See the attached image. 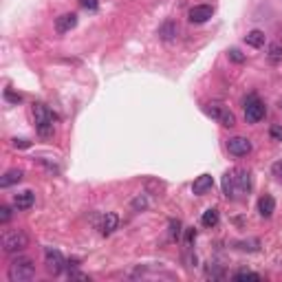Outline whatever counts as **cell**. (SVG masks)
<instances>
[{
  "label": "cell",
  "instance_id": "44dd1931",
  "mask_svg": "<svg viewBox=\"0 0 282 282\" xmlns=\"http://www.w3.org/2000/svg\"><path fill=\"white\" fill-rule=\"evenodd\" d=\"M181 220H170V238L172 240H179L181 238Z\"/></svg>",
  "mask_w": 282,
  "mask_h": 282
},
{
  "label": "cell",
  "instance_id": "cb8c5ba5",
  "mask_svg": "<svg viewBox=\"0 0 282 282\" xmlns=\"http://www.w3.org/2000/svg\"><path fill=\"white\" fill-rule=\"evenodd\" d=\"M80 4L86 11H97L99 9V0H80Z\"/></svg>",
  "mask_w": 282,
  "mask_h": 282
},
{
  "label": "cell",
  "instance_id": "52a82bcc",
  "mask_svg": "<svg viewBox=\"0 0 282 282\" xmlns=\"http://www.w3.org/2000/svg\"><path fill=\"white\" fill-rule=\"evenodd\" d=\"M205 112H207V115L212 117V119H216L220 126H225V128L236 126V117H234V112H232V110H227L225 106L209 104V106H205Z\"/></svg>",
  "mask_w": 282,
  "mask_h": 282
},
{
  "label": "cell",
  "instance_id": "d4e9b609",
  "mask_svg": "<svg viewBox=\"0 0 282 282\" xmlns=\"http://www.w3.org/2000/svg\"><path fill=\"white\" fill-rule=\"evenodd\" d=\"M9 220H11V209H9L7 205H2V207H0V223L7 225Z\"/></svg>",
  "mask_w": 282,
  "mask_h": 282
},
{
  "label": "cell",
  "instance_id": "83f0119b",
  "mask_svg": "<svg viewBox=\"0 0 282 282\" xmlns=\"http://www.w3.org/2000/svg\"><path fill=\"white\" fill-rule=\"evenodd\" d=\"M4 99H7V101H11V104H20V101H22V97H20V95H16V93H11V91H4Z\"/></svg>",
  "mask_w": 282,
  "mask_h": 282
},
{
  "label": "cell",
  "instance_id": "484cf974",
  "mask_svg": "<svg viewBox=\"0 0 282 282\" xmlns=\"http://www.w3.org/2000/svg\"><path fill=\"white\" fill-rule=\"evenodd\" d=\"M271 174L276 177V181L282 183V161H276L274 166H271Z\"/></svg>",
  "mask_w": 282,
  "mask_h": 282
},
{
  "label": "cell",
  "instance_id": "f1b7e54d",
  "mask_svg": "<svg viewBox=\"0 0 282 282\" xmlns=\"http://www.w3.org/2000/svg\"><path fill=\"white\" fill-rule=\"evenodd\" d=\"M29 146H31V141H29V139H13V148H20V150H27Z\"/></svg>",
  "mask_w": 282,
  "mask_h": 282
},
{
  "label": "cell",
  "instance_id": "e0dca14e",
  "mask_svg": "<svg viewBox=\"0 0 282 282\" xmlns=\"http://www.w3.org/2000/svg\"><path fill=\"white\" fill-rule=\"evenodd\" d=\"M245 42H247V47H254V49L265 47V31L254 29V31H249L247 35H245Z\"/></svg>",
  "mask_w": 282,
  "mask_h": 282
},
{
  "label": "cell",
  "instance_id": "2e32d148",
  "mask_svg": "<svg viewBox=\"0 0 282 282\" xmlns=\"http://www.w3.org/2000/svg\"><path fill=\"white\" fill-rule=\"evenodd\" d=\"M22 177H24V172L22 170H18V168H13V170H7L0 177V188H11V186H16V183L22 181Z\"/></svg>",
  "mask_w": 282,
  "mask_h": 282
},
{
  "label": "cell",
  "instance_id": "ffe728a7",
  "mask_svg": "<svg viewBox=\"0 0 282 282\" xmlns=\"http://www.w3.org/2000/svg\"><path fill=\"white\" fill-rule=\"evenodd\" d=\"M148 207V196L146 194H139L137 198H132V209H137V212H141V209Z\"/></svg>",
  "mask_w": 282,
  "mask_h": 282
},
{
  "label": "cell",
  "instance_id": "7a4b0ae2",
  "mask_svg": "<svg viewBox=\"0 0 282 282\" xmlns=\"http://www.w3.org/2000/svg\"><path fill=\"white\" fill-rule=\"evenodd\" d=\"M31 112H33V119H35V130L42 139H51L55 132V126L53 121L58 119L53 110H49L44 104H33L31 106Z\"/></svg>",
  "mask_w": 282,
  "mask_h": 282
},
{
  "label": "cell",
  "instance_id": "5bb4252c",
  "mask_svg": "<svg viewBox=\"0 0 282 282\" xmlns=\"http://www.w3.org/2000/svg\"><path fill=\"white\" fill-rule=\"evenodd\" d=\"M214 186V179H212V174H201V177L196 179V181L192 183V192L196 194V196H201V194L205 192H209Z\"/></svg>",
  "mask_w": 282,
  "mask_h": 282
},
{
  "label": "cell",
  "instance_id": "4316f807",
  "mask_svg": "<svg viewBox=\"0 0 282 282\" xmlns=\"http://www.w3.org/2000/svg\"><path fill=\"white\" fill-rule=\"evenodd\" d=\"M229 60H234V62H238V64H243V62H245V55H243V53H240V51H238V49H232V51H229Z\"/></svg>",
  "mask_w": 282,
  "mask_h": 282
},
{
  "label": "cell",
  "instance_id": "8fae6325",
  "mask_svg": "<svg viewBox=\"0 0 282 282\" xmlns=\"http://www.w3.org/2000/svg\"><path fill=\"white\" fill-rule=\"evenodd\" d=\"M117 227H119V216H117V214H112V212L104 214V216L99 218V225H97V229H99L101 236H110Z\"/></svg>",
  "mask_w": 282,
  "mask_h": 282
},
{
  "label": "cell",
  "instance_id": "d6986e66",
  "mask_svg": "<svg viewBox=\"0 0 282 282\" xmlns=\"http://www.w3.org/2000/svg\"><path fill=\"white\" fill-rule=\"evenodd\" d=\"M234 280H236V282H245V280L260 282V280H263V276H260V274H254V271H238V274H234Z\"/></svg>",
  "mask_w": 282,
  "mask_h": 282
},
{
  "label": "cell",
  "instance_id": "7c38bea8",
  "mask_svg": "<svg viewBox=\"0 0 282 282\" xmlns=\"http://www.w3.org/2000/svg\"><path fill=\"white\" fill-rule=\"evenodd\" d=\"M78 27V16L75 13H62L60 18H55V31L60 35L62 33H69L71 29Z\"/></svg>",
  "mask_w": 282,
  "mask_h": 282
},
{
  "label": "cell",
  "instance_id": "4dcf8cb0",
  "mask_svg": "<svg viewBox=\"0 0 282 282\" xmlns=\"http://www.w3.org/2000/svg\"><path fill=\"white\" fill-rule=\"evenodd\" d=\"M69 278L71 280H91L86 274H80V271H69Z\"/></svg>",
  "mask_w": 282,
  "mask_h": 282
},
{
  "label": "cell",
  "instance_id": "603a6c76",
  "mask_svg": "<svg viewBox=\"0 0 282 282\" xmlns=\"http://www.w3.org/2000/svg\"><path fill=\"white\" fill-rule=\"evenodd\" d=\"M269 58L274 60V62H280L282 60V47L280 44H271L269 47Z\"/></svg>",
  "mask_w": 282,
  "mask_h": 282
},
{
  "label": "cell",
  "instance_id": "8992f818",
  "mask_svg": "<svg viewBox=\"0 0 282 282\" xmlns=\"http://www.w3.org/2000/svg\"><path fill=\"white\" fill-rule=\"evenodd\" d=\"M44 265H47V269L53 276H60L66 269V260H64L62 251L53 249V247H44Z\"/></svg>",
  "mask_w": 282,
  "mask_h": 282
},
{
  "label": "cell",
  "instance_id": "5b68a950",
  "mask_svg": "<svg viewBox=\"0 0 282 282\" xmlns=\"http://www.w3.org/2000/svg\"><path fill=\"white\" fill-rule=\"evenodd\" d=\"M267 115V108L265 104L258 99V95H249L247 99H245V119H247V124H258V121H263Z\"/></svg>",
  "mask_w": 282,
  "mask_h": 282
},
{
  "label": "cell",
  "instance_id": "f546056e",
  "mask_svg": "<svg viewBox=\"0 0 282 282\" xmlns=\"http://www.w3.org/2000/svg\"><path fill=\"white\" fill-rule=\"evenodd\" d=\"M194 240H196V229L192 227V229H188V232H186V243H188V247L194 243Z\"/></svg>",
  "mask_w": 282,
  "mask_h": 282
},
{
  "label": "cell",
  "instance_id": "ba28073f",
  "mask_svg": "<svg viewBox=\"0 0 282 282\" xmlns=\"http://www.w3.org/2000/svg\"><path fill=\"white\" fill-rule=\"evenodd\" d=\"M251 141L247 139V137H232V139H227V150H229V155H234V157H247L249 152H251Z\"/></svg>",
  "mask_w": 282,
  "mask_h": 282
},
{
  "label": "cell",
  "instance_id": "4fadbf2b",
  "mask_svg": "<svg viewBox=\"0 0 282 282\" xmlns=\"http://www.w3.org/2000/svg\"><path fill=\"white\" fill-rule=\"evenodd\" d=\"M179 35V24L174 22V20H166V22L159 27V38L163 40V42H172V40H177Z\"/></svg>",
  "mask_w": 282,
  "mask_h": 282
},
{
  "label": "cell",
  "instance_id": "6da1fadb",
  "mask_svg": "<svg viewBox=\"0 0 282 282\" xmlns=\"http://www.w3.org/2000/svg\"><path fill=\"white\" fill-rule=\"evenodd\" d=\"M251 189V174L245 168H234L225 172L223 177V194L227 198H238L240 194H249Z\"/></svg>",
  "mask_w": 282,
  "mask_h": 282
},
{
  "label": "cell",
  "instance_id": "9c48e42d",
  "mask_svg": "<svg viewBox=\"0 0 282 282\" xmlns=\"http://www.w3.org/2000/svg\"><path fill=\"white\" fill-rule=\"evenodd\" d=\"M212 16H214V7H209V4H196V7H192L188 13V18L192 24H203Z\"/></svg>",
  "mask_w": 282,
  "mask_h": 282
},
{
  "label": "cell",
  "instance_id": "30bf717a",
  "mask_svg": "<svg viewBox=\"0 0 282 282\" xmlns=\"http://www.w3.org/2000/svg\"><path fill=\"white\" fill-rule=\"evenodd\" d=\"M35 203V194L31 189H22V192L13 194V207L18 209V212H24V209H31Z\"/></svg>",
  "mask_w": 282,
  "mask_h": 282
},
{
  "label": "cell",
  "instance_id": "3957f363",
  "mask_svg": "<svg viewBox=\"0 0 282 282\" xmlns=\"http://www.w3.org/2000/svg\"><path fill=\"white\" fill-rule=\"evenodd\" d=\"M7 276L11 282H29L35 278V265L31 258H27V256H18V258L11 260V265H9L7 269Z\"/></svg>",
  "mask_w": 282,
  "mask_h": 282
},
{
  "label": "cell",
  "instance_id": "9a60e30c",
  "mask_svg": "<svg viewBox=\"0 0 282 282\" xmlns=\"http://www.w3.org/2000/svg\"><path fill=\"white\" fill-rule=\"evenodd\" d=\"M258 212H260V216H263V218H271V216H274V212H276V198L269 196V194L260 196V201H258Z\"/></svg>",
  "mask_w": 282,
  "mask_h": 282
},
{
  "label": "cell",
  "instance_id": "ac0fdd59",
  "mask_svg": "<svg viewBox=\"0 0 282 282\" xmlns=\"http://www.w3.org/2000/svg\"><path fill=\"white\" fill-rule=\"evenodd\" d=\"M201 223L205 225V227H216L218 225V212L216 209H212V207L205 209L203 216H201Z\"/></svg>",
  "mask_w": 282,
  "mask_h": 282
},
{
  "label": "cell",
  "instance_id": "277c9868",
  "mask_svg": "<svg viewBox=\"0 0 282 282\" xmlns=\"http://www.w3.org/2000/svg\"><path fill=\"white\" fill-rule=\"evenodd\" d=\"M0 245H2L4 254H18V251L27 249L29 245V236L24 229H7L0 238Z\"/></svg>",
  "mask_w": 282,
  "mask_h": 282
},
{
  "label": "cell",
  "instance_id": "7402d4cb",
  "mask_svg": "<svg viewBox=\"0 0 282 282\" xmlns=\"http://www.w3.org/2000/svg\"><path fill=\"white\" fill-rule=\"evenodd\" d=\"M269 137H271V141H278L282 143V126L280 124H274L269 128Z\"/></svg>",
  "mask_w": 282,
  "mask_h": 282
}]
</instances>
